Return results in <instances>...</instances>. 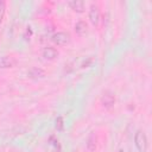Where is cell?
I'll list each match as a JSON object with an SVG mask.
<instances>
[{
  "label": "cell",
  "mask_w": 152,
  "mask_h": 152,
  "mask_svg": "<svg viewBox=\"0 0 152 152\" xmlns=\"http://www.w3.org/2000/svg\"><path fill=\"white\" fill-rule=\"evenodd\" d=\"M134 145L139 152H146L147 150V137L144 131L138 129L134 134Z\"/></svg>",
  "instance_id": "obj_1"
},
{
  "label": "cell",
  "mask_w": 152,
  "mask_h": 152,
  "mask_svg": "<svg viewBox=\"0 0 152 152\" xmlns=\"http://www.w3.org/2000/svg\"><path fill=\"white\" fill-rule=\"evenodd\" d=\"M70 34L68 32H63V31H59V32H55L52 36H51V42L57 45V46H64L66 44L70 43Z\"/></svg>",
  "instance_id": "obj_2"
},
{
  "label": "cell",
  "mask_w": 152,
  "mask_h": 152,
  "mask_svg": "<svg viewBox=\"0 0 152 152\" xmlns=\"http://www.w3.org/2000/svg\"><path fill=\"white\" fill-rule=\"evenodd\" d=\"M91 62H93V58H88V61H87V62H86V61L83 62V64H82V68H87V66H88V65H89Z\"/></svg>",
  "instance_id": "obj_13"
},
{
  "label": "cell",
  "mask_w": 152,
  "mask_h": 152,
  "mask_svg": "<svg viewBox=\"0 0 152 152\" xmlns=\"http://www.w3.org/2000/svg\"><path fill=\"white\" fill-rule=\"evenodd\" d=\"M100 103H101V106L103 108L112 109L114 107V104H115V96H114V94L112 91H109V90H106L101 95V97H100Z\"/></svg>",
  "instance_id": "obj_3"
},
{
  "label": "cell",
  "mask_w": 152,
  "mask_h": 152,
  "mask_svg": "<svg viewBox=\"0 0 152 152\" xmlns=\"http://www.w3.org/2000/svg\"><path fill=\"white\" fill-rule=\"evenodd\" d=\"M17 64V61L11 56H0V69H10Z\"/></svg>",
  "instance_id": "obj_8"
},
{
  "label": "cell",
  "mask_w": 152,
  "mask_h": 152,
  "mask_svg": "<svg viewBox=\"0 0 152 152\" xmlns=\"http://www.w3.org/2000/svg\"><path fill=\"white\" fill-rule=\"evenodd\" d=\"M68 5L74 12H77V13L84 12V8H86L84 1H82V0H71L68 2Z\"/></svg>",
  "instance_id": "obj_9"
},
{
  "label": "cell",
  "mask_w": 152,
  "mask_h": 152,
  "mask_svg": "<svg viewBox=\"0 0 152 152\" xmlns=\"http://www.w3.org/2000/svg\"><path fill=\"white\" fill-rule=\"evenodd\" d=\"M74 152H77V151H74Z\"/></svg>",
  "instance_id": "obj_15"
},
{
  "label": "cell",
  "mask_w": 152,
  "mask_h": 152,
  "mask_svg": "<svg viewBox=\"0 0 152 152\" xmlns=\"http://www.w3.org/2000/svg\"><path fill=\"white\" fill-rule=\"evenodd\" d=\"M74 30H75L76 34H78V36H84V34L88 32V24H87L84 20H78V21L75 24Z\"/></svg>",
  "instance_id": "obj_10"
},
{
  "label": "cell",
  "mask_w": 152,
  "mask_h": 152,
  "mask_svg": "<svg viewBox=\"0 0 152 152\" xmlns=\"http://www.w3.org/2000/svg\"><path fill=\"white\" fill-rule=\"evenodd\" d=\"M88 18L89 21L93 26H97L100 23V8L97 5L91 4L89 7V12H88Z\"/></svg>",
  "instance_id": "obj_4"
},
{
  "label": "cell",
  "mask_w": 152,
  "mask_h": 152,
  "mask_svg": "<svg viewBox=\"0 0 152 152\" xmlns=\"http://www.w3.org/2000/svg\"><path fill=\"white\" fill-rule=\"evenodd\" d=\"M27 76L32 80H40V78H44L46 76V72L44 69L42 68H38V66H32L28 71H27Z\"/></svg>",
  "instance_id": "obj_7"
},
{
  "label": "cell",
  "mask_w": 152,
  "mask_h": 152,
  "mask_svg": "<svg viewBox=\"0 0 152 152\" xmlns=\"http://www.w3.org/2000/svg\"><path fill=\"white\" fill-rule=\"evenodd\" d=\"M5 12H6V2L4 0H0V25L2 24L4 17H5Z\"/></svg>",
  "instance_id": "obj_12"
},
{
  "label": "cell",
  "mask_w": 152,
  "mask_h": 152,
  "mask_svg": "<svg viewBox=\"0 0 152 152\" xmlns=\"http://www.w3.org/2000/svg\"><path fill=\"white\" fill-rule=\"evenodd\" d=\"M55 127H56V129L59 131V132L64 129V120H63L62 116H58V118L56 119V121H55Z\"/></svg>",
  "instance_id": "obj_11"
},
{
  "label": "cell",
  "mask_w": 152,
  "mask_h": 152,
  "mask_svg": "<svg viewBox=\"0 0 152 152\" xmlns=\"http://www.w3.org/2000/svg\"><path fill=\"white\" fill-rule=\"evenodd\" d=\"M119 152H125V151H124L122 148H120V150H119Z\"/></svg>",
  "instance_id": "obj_14"
},
{
  "label": "cell",
  "mask_w": 152,
  "mask_h": 152,
  "mask_svg": "<svg viewBox=\"0 0 152 152\" xmlns=\"http://www.w3.org/2000/svg\"><path fill=\"white\" fill-rule=\"evenodd\" d=\"M58 55H59L58 50L53 46H46V48H44V50L42 52L43 58L46 61H55L58 57Z\"/></svg>",
  "instance_id": "obj_5"
},
{
  "label": "cell",
  "mask_w": 152,
  "mask_h": 152,
  "mask_svg": "<svg viewBox=\"0 0 152 152\" xmlns=\"http://www.w3.org/2000/svg\"><path fill=\"white\" fill-rule=\"evenodd\" d=\"M86 147H87L88 152H95V150L97 147V137H96L95 132H90L89 135L87 137Z\"/></svg>",
  "instance_id": "obj_6"
}]
</instances>
